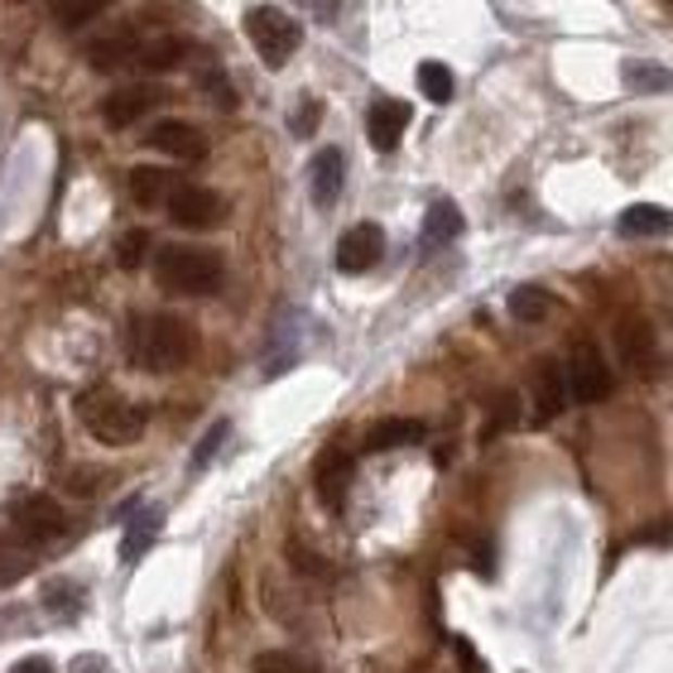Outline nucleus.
<instances>
[{
	"label": "nucleus",
	"mask_w": 673,
	"mask_h": 673,
	"mask_svg": "<svg viewBox=\"0 0 673 673\" xmlns=\"http://www.w3.org/2000/svg\"><path fill=\"white\" fill-rule=\"evenodd\" d=\"M174 174L168 168H154V164H135L130 168V198L140 202V207H160V202H168V193H174Z\"/></svg>",
	"instance_id": "obj_17"
},
{
	"label": "nucleus",
	"mask_w": 673,
	"mask_h": 673,
	"mask_svg": "<svg viewBox=\"0 0 673 673\" xmlns=\"http://www.w3.org/2000/svg\"><path fill=\"white\" fill-rule=\"evenodd\" d=\"M625 87L631 92H673V73L664 63H625Z\"/></svg>",
	"instance_id": "obj_25"
},
{
	"label": "nucleus",
	"mask_w": 673,
	"mask_h": 673,
	"mask_svg": "<svg viewBox=\"0 0 673 673\" xmlns=\"http://www.w3.org/2000/svg\"><path fill=\"white\" fill-rule=\"evenodd\" d=\"M144 251H150V231L135 227V231H126V236L116 241V265H120V269H140Z\"/></svg>",
	"instance_id": "obj_29"
},
{
	"label": "nucleus",
	"mask_w": 673,
	"mask_h": 673,
	"mask_svg": "<svg viewBox=\"0 0 673 673\" xmlns=\"http://www.w3.org/2000/svg\"><path fill=\"white\" fill-rule=\"evenodd\" d=\"M303 5H308V15H313V20H322V25L342 15V0H303Z\"/></svg>",
	"instance_id": "obj_33"
},
{
	"label": "nucleus",
	"mask_w": 673,
	"mask_h": 673,
	"mask_svg": "<svg viewBox=\"0 0 673 673\" xmlns=\"http://www.w3.org/2000/svg\"><path fill=\"white\" fill-rule=\"evenodd\" d=\"M510 313L520 322H544L548 313H554V294H548V289H538V284H520L510 294Z\"/></svg>",
	"instance_id": "obj_23"
},
{
	"label": "nucleus",
	"mask_w": 673,
	"mask_h": 673,
	"mask_svg": "<svg viewBox=\"0 0 673 673\" xmlns=\"http://www.w3.org/2000/svg\"><path fill=\"white\" fill-rule=\"evenodd\" d=\"M183 59H188V43L178 34H150V39H140V53H135V63L150 67V73H168Z\"/></svg>",
	"instance_id": "obj_18"
},
{
	"label": "nucleus",
	"mask_w": 673,
	"mask_h": 673,
	"mask_svg": "<svg viewBox=\"0 0 673 673\" xmlns=\"http://www.w3.org/2000/svg\"><path fill=\"white\" fill-rule=\"evenodd\" d=\"M318 116H322V106L313 97H303L299 101V116H294V135H313V130H318Z\"/></svg>",
	"instance_id": "obj_32"
},
{
	"label": "nucleus",
	"mask_w": 673,
	"mask_h": 673,
	"mask_svg": "<svg viewBox=\"0 0 673 673\" xmlns=\"http://www.w3.org/2000/svg\"><path fill=\"white\" fill-rule=\"evenodd\" d=\"M255 673H322L313 659L294 655V649H265V655H255Z\"/></svg>",
	"instance_id": "obj_27"
},
{
	"label": "nucleus",
	"mask_w": 673,
	"mask_h": 673,
	"mask_svg": "<svg viewBox=\"0 0 673 673\" xmlns=\"http://www.w3.org/2000/svg\"><path fill=\"white\" fill-rule=\"evenodd\" d=\"M409 116H414V111L404 106V101L380 97L376 106L366 111V135H370V144H376L380 154H390V150H395V144L404 140V130H409Z\"/></svg>",
	"instance_id": "obj_13"
},
{
	"label": "nucleus",
	"mask_w": 673,
	"mask_h": 673,
	"mask_svg": "<svg viewBox=\"0 0 673 673\" xmlns=\"http://www.w3.org/2000/svg\"><path fill=\"white\" fill-rule=\"evenodd\" d=\"M43 611L73 621V615L82 611V587H77V582H67V577H53L49 587H43Z\"/></svg>",
	"instance_id": "obj_24"
},
{
	"label": "nucleus",
	"mask_w": 673,
	"mask_h": 673,
	"mask_svg": "<svg viewBox=\"0 0 673 673\" xmlns=\"http://www.w3.org/2000/svg\"><path fill=\"white\" fill-rule=\"evenodd\" d=\"M154 106H160V87L126 82V87H116V92H106V101H101V120H106L111 130H126L140 116H150Z\"/></svg>",
	"instance_id": "obj_10"
},
{
	"label": "nucleus",
	"mask_w": 673,
	"mask_h": 673,
	"mask_svg": "<svg viewBox=\"0 0 673 673\" xmlns=\"http://www.w3.org/2000/svg\"><path fill=\"white\" fill-rule=\"evenodd\" d=\"M73 673H106V659H101V655H82L73 664Z\"/></svg>",
	"instance_id": "obj_35"
},
{
	"label": "nucleus",
	"mask_w": 673,
	"mask_h": 673,
	"mask_svg": "<svg viewBox=\"0 0 673 673\" xmlns=\"http://www.w3.org/2000/svg\"><path fill=\"white\" fill-rule=\"evenodd\" d=\"M615 352H621V361L635 370L639 380H655L659 376V336L649 328V318H639V313H621L615 318Z\"/></svg>",
	"instance_id": "obj_6"
},
{
	"label": "nucleus",
	"mask_w": 673,
	"mask_h": 673,
	"mask_svg": "<svg viewBox=\"0 0 673 673\" xmlns=\"http://www.w3.org/2000/svg\"><path fill=\"white\" fill-rule=\"evenodd\" d=\"M154 534H160V510H140V515H135V520L126 524V538H120V558H126V563L144 558V554H150V544H154Z\"/></svg>",
	"instance_id": "obj_22"
},
{
	"label": "nucleus",
	"mask_w": 673,
	"mask_h": 673,
	"mask_svg": "<svg viewBox=\"0 0 673 673\" xmlns=\"http://www.w3.org/2000/svg\"><path fill=\"white\" fill-rule=\"evenodd\" d=\"M126 352L130 361L150 376H168V370H183L198 352V332L188 328L174 313H140L126 328Z\"/></svg>",
	"instance_id": "obj_1"
},
{
	"label": "nucleus",
	"mask_w": 673,
	"mask_h": 673,
	"mask_svg": "<svg viewBox=\"0 0 673 673\" xmlns=\"http://www.w3.org/2000/svg\"><path fill=\"white\" fill-rule=\"evenodd\" d=\"M101 10H106V0H53V20H59L63 29H82Z\"/></svg>",
	"instance_id": "obj_28"
},
{
	"label": "nucleus",
	"mask_w": 673,
	"mask_h": 673,
	"mask_svg": "<svg viewBox=\"0 0 673 673\" xmlns=\"http://www.w3.org/2000/svg\"><path fill=\"white\" fill-rule=\"evenodd\" d=\"M457 655H462V664H467V673H481V669H486V664H477V655H471V649H467V645H457Z\"/></svg>",
	"instance_id": "obj_36"
},
{
	"label": "nucleus",
	"mask_w": 673,
	"mask_h": 673,
	"mask_svg": "<svg viewBox=\"0 0 673 673\" xmlns=\"http://www.w3.org/2000/svg\"><path fill=\"white\" fill-rule=\"evenodd\" d=\"M77 419H82L87 433L106 447H130L135 437L144 433V409L130 399H120L116 390H106V385L87 390V395L77 399Z\"/></svg>",
	"instance_id": "obj_3"
},
{
	"label": "nucleus",
	"mask_w": 673,
	"mask_h": 673,
	"mask_svg": "<svg viewBox=\"0 0 673 673\" xmlns=\"http://www.w3.org/2000/svg\"><path fill=\"white\" fill-rule=\"evenodd\" d=\"M568 385H572V399L577 404H601L611 395L615 376H611V361L601 356L597 342H587V336H572L568 346Z\"/></svg>",
	"instance_id": "obj_5"
},
{
	"label": "nucleus",
	"mask_w": 673,
	"mask_h": 673,
	"mask_svg": "<svg viewBox=\"0 0 673 673\" xmlns=\"http://www.w3.org/2000/svg\"><path fill=\"white\" fill-rule=\"evenodd\" d=\"M462 231H467L462 207H457L453 198H437L429 207V217H423V245H447V241H457Z\"/></svg>",
	"instance_id": "obj_19"
},
{
	"label": "nucleus",
	"mask_w": 673,
	"mask_h": 673,
	"mask_svg": "<svg viewBox=\"0 0 673 673\" xmlns=\"http://www.w3.org/2000/svg\"><path fill=\"white\" fill-rule=\"evenodd\" d=\"M221 279H227L221 255L202 251V245H164V251L154 255V284H160L164 294L202 299V294H217Z\"/></svg>",
	"instance_id": "obj_2"
},
{
	"label": "nucleus",
	"mask_w": 673,
	"mask_h": 673,
	"mask_svg": "<svg viewBox=\"0 0 673 673\" xmlns=\"http://www.w3.org/2000/svg\"><path fill=\"white\" fill-rule=\"evenodd\" d=\"M198 92H207L212 101H221V106H236V92L227 87V77H221L217 67H207V73H198Z\"/></svg>",
	"instance_id": "obj_31"
},
{
	"label": "nucleus",
	"mask_w": 673,
	"mask_h": 673,
	"mask_svg": "<svg viewBox=\"0 0 673 673\" xmlns=\"http://www.w3.org/2000/svg\"><path fill=\"white\" fill-rule=\"evenodd\" d=\"M352 471H356V462L346 453H336V447L318 457V467H313V486H318L322 505L342 510V505H346V486H352Z\"/></svg>",
	"instance_id": "obj_14"
},
{
	"label": "nucleus",
	"mask_w": 673,
	"mask_h": 673,
	"mask_svg": "<svg viewBox=\"0 0 673 673\" xmlns=\"http://www.w3.org/2000/svg\"><path fill=\"white\" fill-rule=\"evenodd\" d=\"M615 231H621V236H669L673 231V212L655 207V202H635V207L621 212Z\"/></svg>",
	"instance_id": "obj_20"
},
{
	"label": "nucleus",
	"mask_w": 673,
	"mask_h": 673,
	"mask_svg": "<svg viewBox=\"0 0 673 673\" xmlns=\"http://www.w3.org/2000/svg\"><path fill=\"white\" fill-rule=\"evenodd\" d=\"M534 419L538 423H548V419H558V414L568 409V399H572V385H568V366H558L554 356H544V361L534 366Z\"/></svg>",
	"instance_id": "obj_11"
},
{
	"label": "nucleus",
	"mask_w": 673,
	"mask_h": 673,
	"mask_svg": "<svg viewBox=\"0 0 673 673\" xmlns=\"http://www.w3.org/2000/svg\"><path fill=\"white\" fill-rule=\"evenodd\" d=\"M380 255H385V231H380L376 221H356V227L342 231V241H336V269H342V275H366V269L380 265Z\"/></svg>",
	"instance_id": "obj_9"
},
{
	"label": "nucleus",
	"mask_w": 673,
	"mask_h": 673,
	"mask_svg": "<svg viewBox=\"0 0 673 673\" xmlns=\"http://www.w3.org/2000/svg\"><path fill=\"white\" fill-rule=\"evenodd\" d=\"M144 144L150 150L168 154V160H183V164H198L202 154H207V140H202V130H193L188 120H160L150 135H144Z\"/></svg>",
	"instance_id": "obj_12"
},
{
	"label": "nucleus",
	"mask_w": 673,
	"mask_h": 673,
	"mask_svg": "<svg viewBox=\"0 0 673 673\" xmlns=\"http://www.w3.org/2000/svg\"><path fill=\"white\" fill-rule=\"evenodd\" d=\"M423 437L419 419H380L376 429L366 433V453H390V447H409Z\"/></svg>",
	"instance_id": "obj_21"
},
{
	"label": "nucleus",
	"mask_w": 673,
	"mask_h": 673,
	"mask_svg": "<svg viewBox=\"0 0 673 673\" xmlns=\"http://www.w3.org/2000/svg\"><path fill=\"white\" fill-rule=\"evenodd\" d=\"M135 53H140V34H130V29H111L106 39H97L92 49H87V63L101 67V73H111V67L135 63Z\"/></svg>",
	"instance_id": "obj_16"
},
{
	"label": "nucleus",
	"mask_w": 673,
	"mask_h": 673,
	"mask_svg": "<svg viewBox=\"0 0 673 673\" xmlns=\"http://www.w3.org/2000/svg\"><path fill=\"white\" fill-rule=\"evenodd\" d=\"M164 207H168V217H174V227H188V231H207L227 217V202L202 183H178Z\"/></svg>",
	"instance_id": "obj_8"
},
{
	"label": "nucleus",
	"mask_w": 673,
	"mask_h": 673,
	"mask_svg": "<svg viewBox=\"0 0 673 673\" xmlns=\"http://www.w3.org/2000/svg\"><path fill=\"white\" fill-rule=\"evenodd\" d=\"M342 183H346V160H342V150H318L313 154V164H308V188H313V202L318 207H332L336 198H342Z\"/></svg>",
	"instance_id": "obj_15"
},
{
	"label": "nucleus",
	"mask_w": 673,
	"mask_h": 673,
	"mask_svg": "<svg viewBox=\"0 0 673 673\" xmlns=\"http://www.w3.org/2000/svg\"><path fill=\"white\" fill-rule=\"evenodd\" d=\"M245 34H251V43H255V53H261L265 67H284L303 43L299 20L284 15L279 5H255L251 15H245Z\"/></svg>",
	"instance_id": "obj_4"
},
{
	"label": "nucleus",
	"mask_w": 673,
	"mask_h": 673,
	"mask_svg": "<svg viewBox=\"0 0 673 673\" xmlns=\"http://www.w3.org/2000/svg\"><path fill=\"white\" fill-rule=\"evenodd\" d=\"M10 524L20 530L25 544H49V538H59L67 530V515L53 496H39V491H34V496H20L10 505Z\"/></svg>",
	"instance_id": "obj_7"
},
{
	"label": "nucleus",
	"mask_w": 673,
	"mask_h": 673,
	"mask_svg": "<svg viewBox=\"0 0 673 673\" xmlns=\"http://www.w3.org/2000/svg\"><path fill=\"white\" fill-rule=\"evenodd\" d=\"M10 673H53V664H49L43 655H29V659H20V664L10 669Z\"/></svg>",
	"instance_id": "obj_34"
},
{
	"label": "nucleus",
	"mask_w": 673,
	"mask_h": 673,
	"mask_svg": "<svg viewBox=\"0 0 673 673\" xmlns=\"http://www.w3.org/2000/svg\"><path fill=\"white\" fill-rule=\"evenodd\" d=\"M419 87H423V97L429 101H453V67L447 63H437V59H423L419 63Z\"/></svg>",
	"instance_id": "obj_26"
},
{
	"label": "nucleus",
	"mask_w": 673,
	"mask_h": 673,
	"mask_svg": "<svg viewBox=\"0 0 673 673\" xmlns=\"http://www.w3.org/2000/svg\"><path fill=\"white\" fill-rule=\"evenodd\" d=\"M227 433H231V423H227V419H217V423H212L207 437H202V443H198V453H193V471H202V467L212 462V457H217V447L227 443Z\"/></svg>",
	"instance_id": "obj_30"
}]
</instances>
